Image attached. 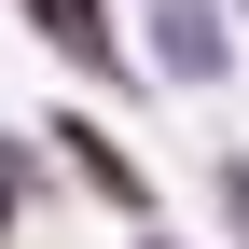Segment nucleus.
Instances as JSON below:
<instances>
[{
  "mask_svg": "<svg viewBox=\"0 0 249 249\" xmlns=\"http://www.w3.org/2000/svg\"><path fill=\"white\" fill-rule=\"evenodd\" d=\"M28 14H42V28H70V42L97 55V0H28Z\"/></svg>",
  "mask_w": 249,
  "mask_h": 249,
  "instance_id": "nucleus-1",
  "label": "nucleus"
}]
</instances>
